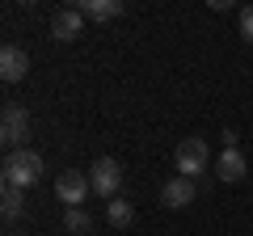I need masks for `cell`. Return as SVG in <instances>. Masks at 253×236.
<instances>
[{"label":"cell","instance_id":"cell-10","mask_svg":"<svg viewBox=\"0 0 253 236\" xmlns=\"http://www.w3.org/2000/svg\"><path fill=\"white\" fill-rule=\"evenodd\" d=\"M72 9H81L93 21H114V17H123V0H81Z\"/></svg>","mask_w":253,"mask_h":236},{"label":"cell","instance_id":"cell-12","mask_svg":"<svg viewBox=\"0 0 253 236\" xmlns=\"http://www.w3.org/2000/svg\"><path fill=\"white\" fill-rule=\"evenodd\" d=\"M106 219H110V224H114V228H126V224H131V219H135V207H131V202H126V198H114V202H110V207H106Z\"/></svg>","mask_w":253,"mask_h":236},{"label":"cell","instance_id":"cell-13","mask_svg":"<svg viewBox=\"0 0 253 236\" xmlns=\"http://www.w3.org/2000/svg\"><path fill=\"white\" fill-rule=\"evenodd\" d=\"M63 228H68V232H76V236H81V232H89V228H93V219L84 215L81 207H68V215H63Z\"/></svg>","mask_w":253,"mask_h":236},{"label":"cell","instance_id":"cell-14","mask_svg":"<svg viewBox=\"0 0 253 236\" xmlns=\"http://www.w3.org/2000/svg\"><path fill=\"white\" fill-rule=\"evenodd\" d=\"M241 38L253 46V4H245V9H241Z\"/></svg>","mask_w":253,"mask_h":236},{"label":"cell","instance_id":"cell-6","mask_svg":"<svg viewBox=\"0 0 253 236\" xmlns=\"http://www.w3.org/2000/svg\"><path fill=\"white\" fill-rule=\"evenodd\" d=\"M194 194H199V186H194V177H169V182L161 186V202L165 207H173V211H181V207H190L194 202Z\"/></svg>","mask_w":253,"mask_h":236},{"label":"cell","instance_id":"cell-8","mask_svg":"<svg viewBox=\"0 0 253 236\" xmlns=\"http://www.w3.org/2000/svg\"><path fill=\"white\" fill-rule=\"evenodd\" d=\"M81 30H84V13L72 9V4H68V9H59V13L51 17V34L59 38V42H72V38H81Z\"/></svg>","mask_w":253,"mask_h":236},{"label":"cell","instance_id":"cell-9","mask_svg":"<svg viewBox=\"0 0 253 236\" xmlns=\"http://www.w3.org/2000/svg\"><path fill=\"white\" fill-rule=\"evenodd\" d=\"M245 173H249V160L241 156V148H224V152H219V160H215V177L232 186V182H241Z\"/></svg>","mask_w":253,"mask_h":236},{"label":"cell","instance_id":"cell-1","mask_svg":"<svg viewBox=\"0 0 253 236\" xmlns=\"http://www.w3.org/2000/svg\"><path fill=\"white\" fill-rule=\"evenodd\" d=\"M42 173H46V160L34 152V148H21V152L4 156L0 177H4V186H13V190H30V186L42 182Z\"/></svg>","mask_w":253,"mask_h":236},{"label":"cell","instance_id":"cell-4","mask_svg":"<svg viewBox=\"0 0 253 236\" xmlns=\"http://www.w3.org/2000/svg\"><path fill=\"white\" fill-rule=\"evenodd\" d=\"M55 194H59V202H68V207H81V202L93 194V186H89V173H81V169H68V173H59V182H55Z\"/></svg>","mask_w":253,"mask_h":236},{"label":"cell","instance_id":"cell-3","mask_svg":"<svg viewBox=\"0 0 253 236\" xmlns=\"http://www.w3.org/2000/svg\"><path fill=\"white\" fill-rule=\"evenodd\" d=\"M89 186L97 198H118V186H123V169H118L114 156H101V160H93V173H89Z\"/></svg>","mask_w":253,"mask_h":236},{"label":"cell","instance_id":"cell-5","mask_svg":"<svg viewBox=\"0 0 253 236\" xmlns=\"http://www.w3.org/2000/svg\"><path fill=\"white\" fill-rule=\"evenodd\" d=\"M207 144H203L199 135H190V139H181L177 144V169H181V177H199L203 169H207Z\"/></svg>","mask_w":253,"mask_h":236},{"label":"cell","instance_id":"cell-11","mask_svg":"<svg viewBox=\"0 0 253 236\" xmlns=\"http://www.w3.org/2000/svg\"><path fill=\"white\" fill-rule=\"evenodd\" d=\"M21 207H26V190H13V186H4V198H0V215L13 224V219L21 215Z\"/></svg>","mask_w":253,"mask_h":236},{"label":"cell","instance_id":"cell-2","mask_svg":"<svg viewBox=\"0 0 253 236\" xmlns=\"http://www.w3.org/2000/svg\"><path fill=\"white\" fill-rule=\"evenodd\" d=\"M26 139H30V114H26V106L9 101L4 114H0V144L9 148V152H21Z\"/></svg>","mask_w":253,"mask_h":236},{"label":"cell","instance_id":"cell-7","mask_svg":"<svg viewBox=\"0 0 253 236\" xmlns=\"http://www.w3.org/2000/svg\"><path fill=\"white\" fill-rule=\"evenodd\" d=\"M26 72H30V55L21 51V46H4L0 51V76H4V84H17V80H26Z\"/></svg>","mask_w":253,"mask_h":236}]
</instances>
